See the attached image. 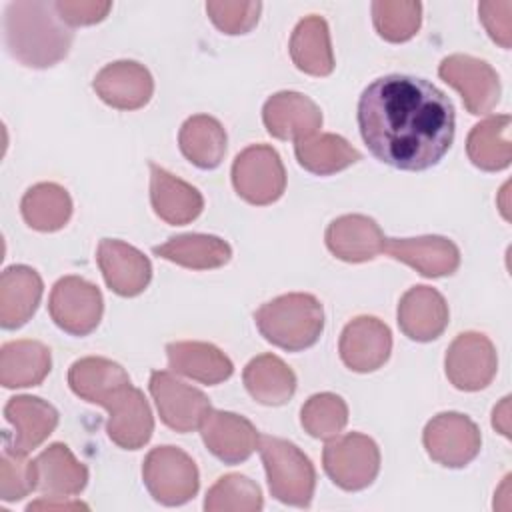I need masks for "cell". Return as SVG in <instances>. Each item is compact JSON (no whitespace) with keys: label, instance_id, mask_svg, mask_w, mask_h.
<instances>
[{"label":"cell","instance_id":"obj_8","mask_svg":"<svg viewBox=\"0 0 512 512\" xmlns=\"http://www.w3.org/2000/svg\"><path fill=\"white\" fill-rule=\"evenodd\" d=\"M102 310L104 300L98 286L80 276L60 278L50 292L48 312L54 324L72 336L90 334L100 324Z\"/></svg>","mask_w":512,"mask_h":512},{"label":"cell","instance_id":"obj_33","mask_svg":"<svg viewBox=\"0 0 512 512\" xmlns=\"http://www.w3.org/2000/svg\"><path fill=\"white\" fill-rule=\"evenodd\" d=\"M508 128H510V116L498 114V116H488L486 120H482L470 130L466 140V152L474 166L488 172L508 168L512 158Z\"/></svg>","mask_w":512,"mask_h":512},{"label":"cell","instance_id":"obj_29","mask_svg":"<svg viewBox=\"0 0 512 512\" xmlns=\"http://www.w3.org/2000/svg\"><path fill=\"white\" fill-rule=\"evenodd\" d=\"M248 394L264 406L286 404L296 390V376L292 368L274 354H260L252 358L242 374Z\"/></svg>","mask_w":512,"mask_h":512},{"label":"cell","instance_id":"obj_32","mask_svg":"<svg viewBox=\"0 0 512 512\" xmlns=\"http://www.w3.org/2000/svg\"><path fill=\"white\" fill-rule=\"evenodd\" d=\"M178 144L182 154L194 166L212 170L224 160L226 130L216 118L208 114H196L182 124L178 132Z\"/></svg>","mask_w":512,"mask_h":512},{"label":"cell","instance_id":"obj_20","mask_svg":"<svg viewBox=\"0 0 512 512\" xmlns=\"http://www.w3.org/2000/svg\"><path fill=\"white\" fill-rule=\"evenodd\" d=\"M384 252H388L394 260L412 266L426 278L450 276L460 266L458 246L444 236L386 238Z\"/></svg>","mask_w":512,"mask_h":512},{"label":"cell","instance_id":"obj_41","mask_svg":"<svg viewBox=\"0 0 512 512\" xmlns=\"http://www.w3.org/2000/svg\"><path fill=\"white\" fill-rule=\"evenodd\" d=\"M478 14L488 30L490 38L500 44L502 48H510L512 44V2L498 0V2H480Z\"/></svg>","mask_w":512,"mask_h":512},{"label":"cell","instance_id":"obj_34","mask_svg":"<svg viewBox=\"0 0 512 512\" xmlns=\"http://www.w3.org/2000/svg\"><path fill=\"white\" fill-rule=\"evenodd\" d=\"M298 164L318 176L340 172L360 160V152L338 134H314L294 142Z\"/></svg>","mask_w":512,"mask_h":512},{"label":"cell","instance_id":"obj_36","mask_svg":"<svg viewBox=\"0 0 512 512\" xmlns=\"http://www.w3.org/2000/svg\"><path fill=\"white\" fill-rule=\"evenodd\" d=\"M300 422L312 438L330 440L344 430L348 422V406L338 394L320 392L304 402Z\"/></svg>","mask_w":512,"mask_h":512},{"label":"cell","instance_id":"obj_31","mask_svg":"<svg viewBox=\"0 0 512 512\" xmlns=\"http://www.w3.org/2000/svg\"><path fill=\"white\" fill-rule=\"evenodd\" d=\"M152 250L156 256L192 270L220 268L232 256L230 244L210 234H180Z\"/></svg>","mask_w":512,"mask_h":512},{"label":"cell","instance_id":"obj_16","mask_svg":"<svg viewBox=\"0 0 512 512\" xmlns=\"http://www.w3.org/2000/svg\"><path fill=\"white\" fill-rule=\"evenodd\" d=\"M108 410L106 432L110 440L126 450L142 448L152 432H154V418L144 394L128 384L120 392H116L104 406Z\"/></svg>","mask_w":512,"mask_h":512},{"label":"cell","instance_id":"obj_1","mask_svg":"<svg viewBox=\"0 0 512 512\" xmlns=\"http://www.w3.org/2000/svg\"><path fill=\"white\" fill-rule=\"evenodd\" d=\"M454 106L432 82L388 74L370 82L358 100V128L380 162L420 172L436 166L454 140Z\"/></svg>","mask_w":512,"mask_h":512},{"label":"cell","instance_id":"obj_40","mask_svg":"<svg viewBox=\"0 0 512 512\" xmlns=\"http://www.w3.org/2000/svg\"><path fill=\"white\" fill-rule=\"evenodd\" d=\"M260 2H238V0H220L206 2V12L214 26L224 34H246L250 32L260 18Z\"/></svg>","mask_w":512,"mask_h":512},{"label":"cell","instance_id":"obj_26","mask_svg":"<svg viewBox=\"0 0 512 512\" xmlns=\"http://www.w3.org/2000/svg\"><path fill=\"white\" fill-rule=\"evenodd\" d=\"M36 464V490L44 496H64L70 498L80 494L88 482V470L70 448L62 442L50 444L34 460Z\"/></svg>","mask_w":512,"mask_h":512},{"label":"cell","instance_id":"obj_27","mask_svg":"<svg viewBox=\"0 0 512 512\" xmlns=\"http://www.w3.org/2000/svg\"><path fill=\"white\" fill-rule=\"evenodd\" d=\"M68 384L82 400L106 406L116 392L130 384V378L118 362L102 356H86L70 366Z\"/></svg>","mask_w":512,"mask_h":512},{"label":"cell","instance_id":"obj_38","mask_svg":"<svg viewBox=\"0 0 512 512\" xmlns=\"http://www.w3.org/2000/svg\"><path fill=\"white\" fill-rule=\"evenodd\" d=\"M372 20L384 40L406 42L420 28L422 4L414 0H378L372 2Z\"/></svg>","mask_w":512,"mask_h":512},{"label":"cell","instance_id":"obj_42","mask_svg":"<svg viewBox=\"0 0 512 512\" xmlns=\"http://www.w3.org/2000/svg\"><path fill=\"white\" fill-rule=\"evenodd\" d=\"M54 8L68 26H90L104 20L112 4L98 0H56Z\"/></svg>","mask_w":512,"mask_h":512},{"label":"cell","instance_id":"obj_43","mask_svg":"<svg viewBox=\"0 0 512 512\" xmlns=\"http://www.w3.org/2000/svg\"><path fill=\"white\" fill-rule=\"evenodd\" d=\"M62 498L64 496H42L40 500L28 504V510H78V508L88 510V506L78 500H62Z\"/></svg>","mask_w":512,"mask_h":512},{"label":"cell","instance_id":"obj_24","mask_svg":"<svg viewBox=\"0 0 512 512\" xmlns=\"http://www.w3.org/2000/svg\"><path fill=\"white\" fill-rule=\"evenodd\" d=\"M40 274L24 264L10 266L0 276V324L6 330L24 326L42 298Z\"/></svg>","mask_w":512,"mask_h":512},{"label":"cell","instance_id":"obj_25","mask_svg":"<svg viewBox=\"0 0 512 512\" xmlns=\"http://www.w3.org/2000/svg\"><path fill=\"white\" fill-rule=\"evenodd\" d=\"M166 356L174 372L208 386L228 380L234 372L232 360L220 348L208 342H170L166 346Z\"/></svg>","mask_w":512,"mask_h":512},{"label":"cell","instance_id":"obj_23","mask_svg":"<svg viewBox=\"0 0 512 512\" xmlns=\"http://www.w3.org/2000/svg\"><path fill=\"white\" fill-rule=\"evenodd\" d=\"M150 202L156 216L174 226L196 220L204 208V198L192 184L154 162H150Z\"/></svg>","mask_w":512,"mask_h":512},{"label":"cell","instance_id":"obj_30","mask_svg":"<svg viewBox=\"0 0 512 512\" xmlns=\"http://www.w3.org/2000/svg\"><path fill=\"white\" fill-rule=\"evenodd\" d=\"M290 56L298 70L310 76H328L334 70L330 30L322 16L302 18L290 36Z\"/></svg>","mask_w":512,"mask_h":512},{"label":"cell","instance_id":"obj_9","mask_svg":"<svg viewBox=\"0 0 512 512\" xmlns=\"http://www.w3.org/2000/svg\"><path fill=\"white\" fill-rule=\"evenodd\" d=\"M422 442L434 462L446 468H462L478 456L482 436L468 416L440 412L426 424Z\"/></svg>","mask_w":512,"mask_h":512},{"label":"cell","instance_id":"obj_15","mask_svg":"<svg viewBox=\"0 0 512 512\" xmlns=\"http://www.w3.org/2000/svg\"><path fill=\"white\" fill-rule=\"evenodd\" d=\"M262 120L268 134L274 138L298 142L318 134L322 126V112L308 96L284 90L266 100Z\"/></svg>","mask_w":512,"mask_h":512},{"label":"cell","instance_id":"obj_7","mask_svg":"<svg viewBox=\"0 0 512 512\" xmlns=\"http://www.w3.org/2000/svg\"><path fill=\"white\" fill-rule=\"evenodd\" d=\"M232 184L240 198L266 206L276 202L286 188V170L280 154L268 144L244 148L232 164Z\"/></svg>","mask_w":512,"mask_h":512},{"label":"cell","instance_id":"obj_44","mask_svg":"<svg viewBox=\"0 0 512 512\" xmlns=\"http://www.w3.org/2000/svg\"><path fill=\"white\" fill-rule=\"evenodd\" d=\"M492 426L506 438H510V396H504L502 402L492 412Z\"/></svg>","mask_w":512,"mask_h":512},{"label":"cell","instance_id":"obj_37","mask_svg":"<svg viewBox=\"0 0 512 512\" xmlns=\"http://www.w3.org/2000/svg\"><path fill=\"white\" fill-rule=\"evenodd\" d=\"M262 508L260 486L242 474H226L206 492V512H258Z\"/></svg>","mask_w":512,"mask_h":512},{"label":"cell","instance_id":"obj_18","mask_svg":"<svg viewBox=\"0 0 512 512\" xmlns=\"http://www.w3.org/2000/svg\"><path fill=\"white\" fill-rule=\"evenodd\" d=\"M102 102L118 110H138L152 98L154 80L148 68L134 60L106 64L92 82Z\"/></svg>","mask_w":512,"mask_h":512},{"label":"cell","instance_id":"obj_14","mask_svg":"<svg viewBox=\"0 0 512 512\" xmlns=\"http://www.w3.org/2000/svg\"><path fill=\"white\" fill-rule=\"evenodd\" d=\"M96 260L108 288L118 296H138L150 284V260L138 248L122 240H100Z\"/></svg>","mask_w":512,"mask_h":512},{"label":"cell","instance_id":"obj_10","mask_svg":"<svg viewBox=\"0 0 512 512\" xmlns=\"http://www.w3.org/2000/svg\"><path fill=\"white\" fill-rule=\"evenodd\" d=\"M444 368L450 384L464 392L486 388L498 370L496 348L480 332H462L448 346Z\"/></svg>","mask_w":512,"mask_h":512},{"label":"cell","instance_id":"obj_5","mask_svg":"<svg viewBox=\"0 0 512 512\" xmlns=\"http://www.w3.org/2000/svg\"><path fill=\"white\" fill-rule=\"evenodd\" d=\"M142 478L150 496L164 506L186 504L200 486L194 460L176 446L152 448L144 458Z\"/></svg>","mask_w":512,"mask_h":512},{"label":"cell","instance_id":"obj_4","mask_svg":"<svg viewBox=\"0 0 512 512\" xmlns=\"http://www.w3.org/2000/svg\"><path fill=\"white\" fill-rule=\"evenodd\" d=\"M258 452L272 496L290 506H308L316 488V470L310 458L296 444L266 434L258 438Z\"/></svg>","mask_w":512,"mask_h":512},{"label":"cell","instance_id":"obj_22","mask_svg":"<svg viewBox=\"0 0 512 512\" xmlns=\"http://www.w3.org/2000/svg\"><path fill=\"white\" fill-rule=\"evenodd\" d=\"M448 304L444 296L430 286L410 288L398 304V326L416 342L438 338L448 326Z\"/></svg>","mask_w":512,"mask_h":512},{"label":"cell","instance_id":"obj_28","mask_svg":"<svg viewBox=\"0 0 512 512\" xmlns=\"http://www.w3.org/2000/svg\"><path fill=\"white\" fill-rule=\"evenodd\" d=\"M48 346L38 340H12L0 350V384L4 388L38 386L50 372Z\"/></svg>","mask_w":512,"mask_h":512},{"label":"cell","instance_id":"obj_6","mask_svg":"<svg viewBox=\"0 0 512 512\" xmlns=\"http://www.w3.org/2000/svg\"><path fill=\"white\" fill-rule=\"evenodd\" d=\"M322 464L336 486L354 492L376 480L380 472V450L366 434H338L326 442Z\"/></svg>","mask_w":512,"mask_h":512},{"label":"cell","instance_id":"obj_19","mask_svg":"<svg viewBox=\"0 0 512 512\" xmlns=\"http://www.w3.org/2000/svg\"><path fill=\"white\" fill-rule=\"evenodd\" d=\"M4 416L12 424L14 434H6L4 448L28 454L38 448L56 428L58 412L52 404L36 396H14L4 406Z\"/></svg>","mask_w":512,"mask_h":512},{"label":"cell","instance_id":"obj_13","mask_svg":"<svg viewBox=\"0 0 512 512\" xmlns=\"http://www.w3.org/2000/svg\"><path fill=\"white\" fill-rule=\"evenodd\" d=\"M342 362L354 372H374L390 356V328L374 316H358L348 322L338 342Z\"/></svg>","mask_w":512,"mask_h":512},{"label":"cell","instance_id":"obj_35","mask_svg":"<svg viewBox=\"0 0 512 512\" xmlns=\"http://www.w3.org/2000/svg\"><path fill=\"white\" fill-rule=\"evenodd\" d=\"M26 224L40 232H56L72 216L70 194L54 182H40L26 190L20 202Z\"/></svg>","mask_w":512,"mask_h":512},{"label":"cell","instance_id":"obj_3","mask_svg":"<svg viewBox=\"0 0 512 512\" xmlns=\"http://www.w3.org/2000/svg\"><path fill=\"white\" fill-rule=\"evenodd\" d=\"M260 334L278 348L298 352L316 344L324 330V310L316 296L282 294L262 304L254 314Z\"/></svg>","mask_w":512,"mask_h":512},{"label":"cell","instance_id":"obj_2","mask_svg":"<svg viewBox=\"0 0 512 512\" xmlns=\"http://www.w3.org/2000/svg\"><path fill=\"white\" fill-rule=\"evenodd\" d=\"M8 52L24 66L50 68L70 50L72 30L58 16L54 2L18 0L4 12Z\"/></svg>","mask_w":512,"mask_h":512},{"label":"cell","instance_id":"obj_17","mask_svg":"<svg viewBox=\"0 0 512 512\" xmlns=\"http://www.w3.org/2000/svg\"><path fill=\"white\" fill-rule=\"evenodd\" d=\"M200 434L206 448L226 464H240L258 448V430L254 424L234 412L212 410L200 424Z\"/></svg>","mask_w":512,"mask_h":512},{"label":"cell","instance_id":"obj_21","mask_svg":"<svg viewBox=\"0 0 512 512\" xmlns=\"http://www.w3.org/2000/svg\"><path fill=\"white\" fill-rule=\"evenodd\" d=\"M326 246L344 262H366L384 252L386 238L372 218L346 214L326 228Z\"/></svg>","mask_w":512,"mask_h":512},{"label":"cell","instance_id":"obj_39","mask_svg":"<svg viewBox=\"0 0 512 512\" xmlns=\"http://www.w3.org/2000/svg\"><path fill=\"white\" fill-rule=\"evenodd\" d=\"M36 464L26 460L24 454L4 448L0 458V498L16 502L36 490Z\"/></svg>","mask_w":512,"mask_h":512},{"label":"cell","instance_id":"obj_12","mask_svg":"<svg viewBox=\"0 0 512 512\" xmlns=\"http://www.w3.org/2000/svg\"><path fill=\"white\" fill-rule=\"evenodd\" d=\"M148 386L162 422L180 434L200 428L204 416L210 412L204 392L184 384L166 370H154Z\"/></svg>","mask_w":512,"mask_h":512},{"label":"cell","instance_id":"obj_11","mask_svg":"<svg viewBox=\"0 0 512 512\" xmlns=\"http://www.w3.org/2000/svg\"><path fill=\"white\" fill-rule=\"evenodd\" d=\"M438 74L460 92L466 110L474 116L488 114L500 100V78L496 70L480 58L452 54L440 62Z\"/></svg>","mask_w":512,"mask_h":512}]
</instances>
